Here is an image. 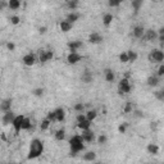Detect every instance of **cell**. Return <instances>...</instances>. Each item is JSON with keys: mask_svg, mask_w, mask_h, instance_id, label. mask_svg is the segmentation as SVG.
<instances>
[{"mask_svg": "<svg viewBox=\"0 0 164 164\" xmlns=\"http://www.w3.org/2000/svg\"><path fill=\"white\" fill-rule=\"evenodd\" d=\"M44 153V142L40 139H33L30 142V150H28V155L27 159L31 160V159H36L40 155Z\"/></svg>", "mask_w": 164, "mask_h": 164, "instance_id": "1", "label": "cell"}, {"mask_svg": "<svg viewBox=\"0 0 164 164\" xmlns=\"http://www.w3.org/2000/svg\"><path fill=\"white\" fill-rule=\"evenodd\" d=\"M69 148H71V155L76 157L78 153L83 151L85 150V145H83V139L81 135H75L69 140Z\"/></svg>", "mask_w": 164, "mask_h": 164, "instance_id": "2", "label": "cell"}, {"mask_svg": "<svg viewBox=\"0 0 164 164\" xmlns=\"http://www.w3.org/2000/svg\"><path fill=\"white\" fill-rule=\"evenodd\" d=\"M150 63H162L164 60V53L162 49H154L149 54Z\"/></svg>", "mask_w": 164, "mask_h": 164, "instance_id": "3", "label": "cell"}, {"mask_svg": "<svg viewBox=\"0 0 164 164\" xmlns=\"http://www.w3.org/2000/svg\"><path fill=\"white\" fill-rule=\"evenodd\" d=\"M132 91V86L129 83L128 78H122L119 81V86H118V94L119 95H124V94H129Z\"/></svg>", "mask_w": 164, "mask_h": 164, "instance_id": "4", "label": "cell"}, {"mask_svg": "<svg viewBox=\"0 0 164 164\" xmlns=\"http://www.w3.org/2000/svg\"><path fill=\"white\" fill-rule=\"evenodd\" d=\"M23 118H24V115L19 114V115H16V117H14V119H13V122H12V126L14 127L16 135H18V133H19L21 131H22V129H21V127H22Z\"/></svg>", "mask_w": 164, "mask_h": 164, "instance_id": "5", "label": "cell"}, {"mask_svg": "<svg viewBox=\"0 0 164 164\" xmlns=\"http://www.w3.org/2000/svg\"><path fill=\"white\" fill-rule=\"evenodd\" d=\"M82 58H83V57H82L81 54L77 53V51H76V53H69V54H68V57H67V63L71 64V66H75V64L81 62Z\"/></svg>", "mask_w": 164, "mask_h": 164, "instance_id": "6", "label": "cell"}, {"mask_svg": "<svg viewBox=\"0 0 164 164\" xmlns=\"http://www.w3.org/2000/svg\"><path fill=\"white\" fill-rule=\"evenodd\" d=\"M81 136H82V139H83V142H87V144H91L95 140V133H94V131H91V128L83 129Z\"/></svg>", "mask_w": 164, "mask_h": 164, "instance_id": "7", "label": "cell"}, {"mask_svg": "<svg viewBox=\"0 0 164 164\" xmlns=\"http://www.w3.org/2000/svg\"><path fill=\"white\" fill-rule=\"evenodd\" d=\"M14 117H16V114L12 112V109L8 110V112H4V114H3V117H1V122H3V124H4V126L12 124V122H13V119H14Z\"/></svg>", "mask_w": 164, "mask_h": 164, "instance_id": "8", "label": "cell"}, {"mask_svg": "<svg viewBox=\"0 0 164 164\" xmlns=\"http://www.w3.org/2000/svg\"><path fill=\"white\" fill-rule=\"evenodd\" d=\"M103 41H104V37H103L100 33H98V32L90 33V36H89V42H90V44L98 45V44H101Z\"/></svg>", "mask_w": 164, "mask_h": 164, "instance_id": "9", "label": "cell"}, {"mask_svg": "<svg viewBox=\"0 0 164 164\" xmlns=\"http://www.w3.org/2000/svg\"><path fill=\"white\" fill-rule=\"evenodd\" d=\"M68 49H69V53H76L78 49H81L83 46V42L80 41V40H76V41H68Z\"/></svg>", "mask_w": 164, "mask_h": 164, "instance_id": "10", "label": "cell"}, {"mask_svg": "<svg viewBox=\"0 0 164 164\" xmlns=\"http://www.w3.org/2000/svg\"><path fill=\"white\" fill-rule=\"evenodd\" d=\"M22 62H23L24 66H27V67H32L33 64L36 63V57H35L33 54L28 53V54H26L24 57L22 58Z\"/></svg>", "mask_w": 164, "mask_h": 164, "instance_id": "11", "label": "cell"}, {"mask_svg": "<svg viewBox=\"0 0 164 164\" xmlns=\"http://www.w3.org/2000/svg\"><path fill=\"white\" fill-rule=\"evenodd\" d=\"M146 83H148L149 87H157L160 83V77H158L157 75H153V76H149L148 80H146Z\"/></svg>", "mask_w": 164, "mask_h": 164, "instance_id": "12", "label": "cell"}, {"mask_svg": "<svg viewBox=\"0 0 164 164\" xmlns=\"http://www.w3.org/2000/svg\"><path fill=\"white\" fill-rule=\"evenodd\" d=\"M92 80H94V76H92V73L90 72L89 69H86V71H85V72L81 75V81L83 82V83H86V85L91 83Z\"/></svg>", "mask_w": 164, "mask_h": 164, "instance_id": "13", "label": "cell"}, {"mask_svg": "<svg viewBox=\"0 0 164 164\" xmlns=\"http://www.w3.org/2000/svg\"><path fill=\"white\" fill-rule=\"evenodd\" d=\"M157 37H158V33L154 30H146L144 36H142V38H145L148 41H154V40H157Z\"/></svg>", "mask_w": 164, "mask_h": 164, "instance_id": "14", "label": "cell"}, {"mask_svg": "<svg viewBox=\"0 0 164 164\" xmlns=\"http://www.w3.org/2000/svg\"><path fill=\"white\" fill-rule=\"evenodd\" d=\"M12 103L13 100L12 99H5V100H3L1 103H0V112H8L12 109Z\"/></svg>", "mask_w": 164, "mask_h": 164, "instance_id": "15", "label": "cell"}, {"mask_svg": "<svg viewBox=\"0 0 164 164\" xmlns=\"http://www.w3.org/2000/svg\"><path fill=\"white\" fill-rule=\"evenodd\" d=\"M104 76H105V81L109 82V83L114 82V80H115V75H114V72L112 71L110 68H105V69H104Z\"/></svg>", "mask_w": 164, "mask_h": 164, "instance_id": "16", "label": "cell"}, {"mask_svg": "<svg viewBox=\"0 0 164 164\" xmlns=\"http://www.w3.org/2000/svg\"><path fill=\"white\" fill-rule=\"evenodd\" d=\"M144 33H145V30H144V27H142V26H136V27H133V31H132L133 37H136V38H142Z\"/></svg>", "mask_w": 164, "mask_h": 164, "instance_id": "17", "label": "cell"}, {"mask_svg": "<svg viewBox=\"0 0 164 164\" xmlns=\"http://www.w3.org/2000/svg\"><path fill=\"white\" fill-rule=\"evenodd\" d=\"M72 26H73V24H72V23H69V22H68V21H66V19H64V21H62V22L59 23L60 31H62V32H64V33L69 32L71 30H72Z\"/></svg>", "mask_w": 164, "mask_h": 164, "instance_id": "18", "label": "cell"}, {"mask_svg": "<svg viewBox=\"0 0 164 164\" xmlns=\"http://www.w3.org/2000/svg\"><path fill=\"white\" fill-rule=\"evenodd\" d=\"M54 112H55V115H57V122H63L66 119V110L63 108H57Z\"/></svg>", "mask_w": 164, "mask_h": 164, "instance_id": "19", "label": "cell"}, {"mask_svg": "<svg viewBox=\"0 0 164 164\" xmlns=\"http://www.w3.org/2000/svg\"><path fill=\"white\" fill-rule=\"evenodd\" d=\"M142 4H144V0H132L131 5H132V9H133V13H135V16L140 12Z\"/></svg>", "mask_w": 164, "mask_h": 164, "instance_id": "20", "label": "cell"}, {"mask_svg": "<svg viewBox=\"0 0 164 164\" xmlns=\"http://www.w3.org/2000/svg\"><path fill=\"white\" fill-rule=\"evenodd\" d=\"M80 19V14L78 13H76V12H71V13H68L67 14V17H66V21H68L69 23H75V22H77V21Z\"/></svg>", "mask_w": 164, "mask_h": 164, "instance_id": "21", "label": "cell"}, {"mask_svg": "<svg viewBox=\"0 0 164 164\" xmlns=\"http://www.w3.org/2000/svg\"><path fill=\"white\" fill-rule=\"evenodd\" d=\"M146 150L150 155H158L159 154V146L157 144H149L146 146Z\"/></svg>", "mask_w": 164, "mask_h": 164, "instance_id": "22", "label": "cell"}, {"mask_svg": "<svg viewBox=\"0 0 164 164\" xmlns=\"http://www.w3.org/2000/svg\"><path fill=\"white\" fill-rule=\"evenodd\" d=\"M8 8L10 10H17L21 8V0H8Z\"/></svg>", "mask_w": 164, "mask_h": 164, "instance_id": "23", "label": "cell"}, {"mask_svg": "<svg viewBox=\"0 0 164 164\" xmlns=\"http://www.w3.org/2000/svg\"><path fill=\"white\" fill-rule=\"evenodd\" d=\"M113 22V14H110V13H105L104 16H103V24L105 26V27H109Z\"/></svg>", "mask_w": 164, "mask_h": 164, "instance_id": "24", "label": "cell"}, {"mask_svg": "<svg viewBox=\"0 0 164 164\" xmlns=\"http://www.w3.org/2000/svg\"><path fill=\"white\" fill-rule=\"evenodd\" d=\"M78 7H80V1H78V0H68V1H67V8L71 12L76 10Z\"/></svg>", "mask_w": 164, "mask_h": 164, "instance_id": "25", "label": "cell"}, {"mask_svg": "<svg viewBox=\"0 0 164 164\" xmlns=\"http://www.w3.org/2000/svg\"><path fill=\"white\" fill-rule=\"evenodd\" d=\"M83 160L85 162H95L96 160V153L95 151H87L83 154Z\"/></svg>", "mask_w": 164, "mask_h": 164, "instance_id": "26", "label": "cell"}, {"mask_svg": "<svg viewBox=\"0 0 164 164\" xmlns=\"http://www.w3.org/2000/svg\"><path fill=\"white\" fill-rule=\"evenodd\" d=\"M85 115H86V119H89L90 122H92V120H95V119H96V117H98V112L95 110V109H91V110L86 112Z\"/></svg>", "mask_w": 164, "mask_h": 164, "instance_id": "27", "label": "cell"}, {"mask_svg": "<svg viewBox=\"0 0 164 164\" xmlns=\"http://www.w3.org/2000/svg\"><path fill=\"white\" fill-rule=\"evenodd\" d=\"M91 123H92V122H90L89 119H85V120H82V122H78V123H77V127L83 131V129L91 128Z\"/></svg>", "mask_w": 164, "mask_h": 164, "instance_id": "28", "label": "cell"}, {"mask_svg": "<svg viewBox=\"0 0 164 164\" xmlns=\"http://www.w3.org/2000/svg\"><path fill=\"white\" fill-rule=\"evenodd\" d=\"M127 55H128V63H133L139 59V54L133 50H127Z\"/></svg>", "mask_w": 164, "mask_h": 164, "instance_id": "29", "label": "cell"}, {"mask_svg": "<svg viewBox=\"0 0 164 164\" xmlns=\"http://www.w3.org/2000/svg\"><path fill=\"white\" fill-rule=\"evenodd\" d=\"M54 137H55V140H58V141H63L64 139H66V129L64 128L58 129V131L55 132Z\"/></svg>", "mask_w": 164, "mask_h": 164, "instance_id": "30", "label": "cell"}, {"mask_svg": "<svg viewBox=\"0 0 164 164\" xmlns=\"http://www.w3.org/2000/svg\"><path fill=\"white\" fill-rule=\"evenodd\" d=\"M31 126H32L31 119L27 118V117H24V118H23L22 127H21V129H23V131H30V129H31Z\"/></svg>", "mask_w": 164, "mask_h": 164, "instance_id": "31", "label": "cell"}, {"mask_svg": "<svg viewBox=\"0 0 164 164\" xmlns=\"http://www.w3.org/2000/svg\"><path fill=\"white\" fill-rule=\"evenodd\" d=\"M50 124H51V122H50V120L47 119V118L42 119L41 123H40V129H41V131H46V129H49Z\"/></svg>", "mask_w": 164, "mask_h": 164, "instance_id": "32", "label": "cell"}, {"mask_svg": "<svg viewBox=\"0 0 164 164\" xmlns=\"http://www.w3.org/2000/svg\"><path fill=\"white\" fill-rule=\"evenodd\" d=\"M38 60H40L41 64H45V63L49 62V60H47V57H46L45 50H40V54H38Z\"/></svg>", "mask_w": 164, "mask_h": 164, "instance_id": "33", "label": "cell"}, {"mask_svg": "<svg viewBox=\"0 0 164 164\" xmlns=\"http://www.w3.org/2000/svg\"><path fill=\"white\" fill-rule=\"evenodd\" d=\"M119 62L120 63H128V55H127V51H123V53L119 54Z\"/></svg>", "mask_w": 164, "mask_h": 164, "instance_id": "34", "label": "cell"}, {"mask_svg": "<svg viewBox=\"0 0 164 164\" xmlns=\"http://www.w3.org/2000/svg\"><path fill=\"white\" fill-rule=\"evenodd\" d=\"M46 118L49 119L51 123L57 122V115H55V112H54V110H53V112H49V113H47V115H46Z\"/></svg>", "mask_w": 164, "mask_h": 164, "instance_id": "35", "label": "cell"}, {"mask_svg": "<svg viewBox=\"0 0 164 164\" xmlns=\"http://www.w3.org/2000/svg\"><path fill=\"white\" fill-rule=\"evenodd\" d=\"M44 91H45V90L42 89V87H37V89H35V90H33V91H32V94L35 95V96H37V98H41L42 95H44Z\"/></svg>", "mask_w": 164, "mask_h": 164, "instance_id": "36", "label": "cell"}, {"mask_svg": "<svg viewBox=\"0 0 164 164\" xmlns=\"http://www.w3.org/2000/svg\"><path fill=\"white\" fill-rule=\"evenodd\" d=\"M9 21H10V23H12L13 26H17V24L21 23V18H19L18 16H12L10 18H9Z\"/></svg>", "mask_w": 164, "mask_h": 164, "instance_id": "37", "label": "cell"}, {"mask_svg": "<svg viewBox=\"0 0 164 164\" xmlns=\"http://www.w3.org/2000/svg\"><path fill=\"white\" fill-rule=\"evenodd\" d=\"M132 110H133V108H132V104L131 103H126V106L123 108V113L124 114H128V113H132Z\"/></svg>", "mask_w": 164, "mask_h": 164, "instance_id": "38", "label": "cell"}, {"mask_svg": "<svg viewBox=\"0 0 164 164\" xmlns=\"http://www.w3.org/2000/svg\"><path fill=\"white\" fill-rule=\"evenodd\" d=\"M106 141H108L106 135H100L98 137V144L99 145H104V144H106Z\"/></svg>", "mask_w": 164, "mask_h": 164, "instance_id": "39", "label": "cell"}, {"mask_svg": "<svg viewBox=\"0 0 164 164\" xmlns=\"http://www.w3.org/2000/svg\"><path fill=\"white\" fill-rule=\"evenodd\" d=\"M154 95H155V98H157L158 100H160V101H163V100H164V91H163V90H159V91H155V92H154Z\"/></svg>", "mask_w": 164, "mask_h": 164, "instance_id": "40", "label": "cell"}, {"mask_svg": "<svg viewBox=\"0 0 164 164\" xmlns=\"http://www.w3.org/2000/svg\"><path fill=\"white\" fill-rule=\"evenodd\" d=\"M127 127H128V123H122V124H119V126H118V132H119V133H126Z\"/></svg>", "mask_w": 164, "mask_h": 164, "instance_id": "41", "label": "cell"}, {"mask_svg": "<svg viewBox=\"0 0 164 164\" xmlns=\"http://www.w3.org/2000/svg\"><path fill=\"white\" fill-rule=\"evenodd\" d=\"M85 109V104H82V103H77V104H75V110L78 112V113H82Z\"/></svg>", "mask_w": 164, "mask_h": 164, "instance_id": "42", "label": "cell"}, {"mask_svg": "<svg viewBox=\"0 0 164 164\" xmlns=\"http://www.w3.org/2000/svg\"><path fill=\"white\" fill-rule=\"evenodd\" d=\"M157 76H158V77H163V76H164V64L160 63V66H159V68H158Z\"/></svg>", "mask_w": 164, "mask_h": 164, "instance_id": "43", "label": "cell"}, {"mask_svg": "<svg viewBox=\"0 0 164 164\" xmlns=\"http://www.w3.org/2000/svg\"><path fill=\"white\" fill-rule=\"evenodd\" d=\"M108 4H109V7H112V8H117L120 3L118 1V0H109V1H108Z\"/></svg>", "mask_w": 164, "mask_h": 164, "instance_id": "44", "label": "cell"}, {"mask_svg": "<svg viewBox=\"0 0 164 164\" xmlns=\"http://www.w3.org/2000/svg\"><path fill=\"white\" fill-rule=\"evenodd\" d=\"M5 8H8V1L7 0H0V12H3Z\"/></svg>", "mask_w": 164, "mask_h": 164, "instance_id": "45", "label": "cell"}, {"mask_svg": "<svg viewBox=\"0 0 164 164\" xmlns=\"http://www.w3.org/2000/svg\"><path fill=\"white\" fill-rule=\"evenodd\" d=\"M5 46H7V49L9 50V51H14V50H16V45H14V42H7Z\"/></svg>", "mask_w": 164, "mask_h": 164, "instance_id": "46", "label": "cell"}, {"mask_svg": "<svg viewBox=\"0 0 164 164\" xmlns=\"http://www.w3.org/2000/svg\"><path fill=\"white\" fill-rule=\"evenodd\" d=\"M132 113L135 114L137 118H144V113H142L141 110H132Z\"/></svg>", "mask_w": 164, "mask_h": 164, "instance_id": "47", "label": "cell"}, {"mask_svg": "<svg viewBox=\"0 0 164 164\" xmlns=\"http://www.w3.org/2000/svg\"><path fill=\"white\" fill-rule=\"evenodd\" d=\"M45 53H46V57H47V60H51L54 58V53L51 50H45Z\"/></svg>", "mask_w": 164, "mask_h": 164, "instance_id": "48", "label": "cell"}, {"mask_svg": "<svg viewBox=\"0 0 164 164\" xmlns=\"http://www.w3.org/2000/svg\"><path fill=\"white\" fill-rule=\"evenodd\" d=\"M85 119H86V115H85V114H82V113H80V114L76 117L77 123H78V122H82V120H85Z\"/></svg>", "mask_w": 164, "mask_h": 164, "instance_id": "49", "label": "cell"}, {"mask_svg": "<svg viewBox=\"0 0 164 164\" xmlns=\"http://www.w3.org/2000/svg\"><path fill=\"white\" fill-rule=\"evenodd\" d=\"M46 31H47V27H46V26H42V27L38 28V33H40V35H45Z\"/></svg>", "mask_w": 164, "mask_h": 164, "instance_id": "50", "label": "cell"}, {"mask_svg": "<svg viewBox=\"0 0 164 164\" xmlns=\"http://www.w3.org/2000/svg\"><path fill=\"white\" fill-rule=\"evenodd\" d=\"M150 128H151L153 131H157V128H158V123H157V122H151V123H150Z\"/></svg>", "mask_w": 164, "mask_h": 164, "instance_id": "51", "label": "cell"}, {"mask_svg": "<svg viewBox=\"0 0 164 164\" xmlns=\"http://www.w3.org/2000/svg\"><path fill=\"white\" fill-rule=\"evenodd\" d=\"M157 33H158V35H164V27H160V28H159Z\"/></svg>", "mask_w": 164, "mask_h": 164, "instance_id": "52", "label": "cell"}, {"mask_svg": "<svg viewBox=\"0 0 164 164\" xmlns=\"http://www.w3.org/2000/svg\"><path fill=\"white\" fill-rule=\"evenodd\" d=\"M118 1H119V3H122V1H124V0H118Z\"/></svg>", "mask_w": 164, "mask_h": 164, "instance_id": "53", "label": "cell"}]
</instances>
